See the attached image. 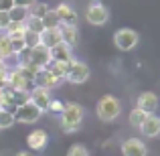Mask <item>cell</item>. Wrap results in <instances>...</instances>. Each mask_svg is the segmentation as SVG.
Listing matches in <instances>:
<instances>
[{
    "instance_id": "cell-1",
    "label": "cell",
    "mask_w": 160,
    "mask_h": 156,
    "mask_svg": "<svg viewBox=\"0 0 160 156\" xmlns=\"http://www.w3.org/2000/svg\"><path fill=\"white\" fill-rule=\"evenodd\" d=\"M83 108L79 103H65L63 105V112H61V130L67 134H73L81 128V122H83Z\"/></svg>"
},
{
    "instance_id": "cell-2",
    "label": "cell",
    "mask_w": 160,
    "mask_h": 156,
    "mask_svg": "<svg viewBox=\"0 0 160 156\" xmlns=\"http://www.w3.org/2000/svg\"><path fill=\"white\" fill-rule=\"evenodd\" d=\"M95 112H98V118L102 122H113L122 113V103L113 95H103L95 105Z\"/></svg>"
},
{
    "instance_id": "cell-3",
    "label": "cell",
    "mask_w": 160,
    "mask_h": 156,
    "mask_svg": "<svg viewBox=\"0 0 160 156\" xmlns=\"http://www.w3.org/2000/svg\"><path fill=\"white\" fill-rule=\"evenodd\" d=\"M41 116H43V112H41L31 99H28L27 103L16 105V112H14V120L20 122V124H35V122L41 120Z\"/></svg>"
},
{
    "instance_id": "cell-4",
    "label": "cell",
    "mask_w": 160,
    "mask_h": 156,
    "mask_svg": "<svg viewBox=\"0 0 160 156\" xmlns=\"http://www.w3.org/2000/svg\"><path fill=\"white\" fill-rule=\"evenodd\" d=\"M138 41H140V37H138V33L134 28H120L113 35V43H116V47L120 51H132L138 45Z\"/></svg>"
},
{
    "instance_id": "cell-5",
    "label": "cell",
    "mask_w": 160,
    "mask_h": 156,
    "mask_svg": "<svg viewBox=\"0 0 160 156\" xmlns=\"http://www.w3.org/2000/svg\"><path fill=\"white\" fill-rule=\"evenodd\" d=\"M89 73H91L89 67H87L83 61H75V59H71L65 79L71 81V83H85L87 79H89Z\"/></svg>"
},
{
    "instance_id": "cell-6",
    "label": "cell",
    "mask_w": 160,
    "mask_h": 156,
    "mask_svg": "<svg viewBox=\"0 0 160 156\" xmlns=\"http://www.w3.org/2000/svg\"><path fill=\"white\" fill-rule=\"evenodd\" d=\"M85 18L89 24H95V27H102V24L108 23L109 18V10L103 6L102 2H91L85 10Z\"/></svg>"
},
{
    "instance_id": "cell-7",
    "label": "cell",
    "mask_w": 160,
    "mask_h": 156,
    "mask_svg": "<svg viewBox=\"0 0 160 156\" xmlns=\"http://www.w3.org/2000/svg\"><path fill=\"white\" fill-rule=\"evenodd\" d=\"M136 108L146 113H154L158 109V95L154 91H142L136 98Z\"/></svg>"
},
{
    "instance_id": "cell-8",
    "label": "cell",
    "mask_w": 160,
    "mask_h": 156,
    "mask_svg": "<svg viewBox=\"0 0 160 156\" xmlns=\"http://www.w3.org/2000/svg\"><path fill=\"white\" fill-rule=\"evenodd\" d=\"M122 154L124 156H146L148 148L140 138H128L122 142Z\"/></svg>"
},
{
    "instance_id": "cell-9",
    "label": "cell",
    "mask_w": 160,
    "mask_h": 156,
    "mask_svg": "<svg viewBox=\"0 0 160 156\" xmlns=\"http://www.w3.org/2000/svg\"><path fill=\"white\" fill-rule=\"evenodd\" d=\"M49 91H51V89H45V87L35 85L31 91H28V99H31V102L35 103L37 108L41 109V112H47V105H49V102L53 99Z\"/></svg>"
},
{
    "instance_id": "cell-10",
    "label": "cell",
    "mask_w": 160,
    "mask_h": 156,
    "mask_svg": "<svg viewBox=\"0 0 160 156\" xmlns=\"http://www.w3.org/2000/svg\"><path fill=\"white\" fill-rule=\"evenodd\" d=\"M31 63H32V65H37L39 69L49 67V63H51V51L39 43L37 47L31 49Z\"/></svg>"
},
{
    "instance_id": "cell-11",
    "label": "cell",
    "mask_w": 160,
    "mask_h": 156,
    "mask_svg": "<svg viewBox=\"0 0 160 156\" xmlns=\"http://www.w3.org/2000/svg\"><path fill=\"white\" fill-rule=\"evenodd\" d=\"M55 14H57L61 27L63 24H65V27H77V12H75L69 4H59V6L55 8Z\"/></svg>"
},
{
    "instance_id": "cell-12",
    "label": "cell",
    "mask_w": 160,
    "mask_h": 156,
    "mask_svg": "<svg viewBox=\"0 0 160 156\" xmlns=\"http://www.w3.org/2000/svg\"><path fill=\"white\" fill-rule=\"evenodd\" d=\"M142 134L146 138H156L160 134V116H154V113H148V118L144 120V124L140 126Z\"/></svg>"
},
{
    "instance_id": "cell-13",
    "label": "cell",
    "mask_w": 160,
    "mask_h": 156,
    "mask_svg": "<svg viewBox=\"0 0 160 156\" xmlns=\"http://www.w3.org/2000/svg\"><path fill=\"white\" fill-rule=\"evenodd\" d=\"M35 85H39V87H45V89H53V87H57L59 85V81L53 77V73L45 67V69H39L37 71V75H35Z\"/></svg>"
},
{
    "instance_id": "cell-14",
    "label": "cell",
    "mask_w": 160,
    "mask_h": 156,
    "mask_svg": "<svg viewBox=\"0 0 160 156\" xmlns=\"http://www.w3.org/2000/svg\"><path fill=\"white\" fill-rule=\"evenodd\" d=\"M47 142H49V136L45 130H32L27 138V144L31 150H43L47 146Z\"/></svg>"
},
{
    "instance_id": "cell-15",
    "label": "cell",
    "mask_w": 160,
    "mask_h": 156,
    "mask_svg": "<svg viewBox=\"0 0 160 156\" xmlns=\"http://www.w3.org/2000/svg\"><path fill=\"white\" fill-rule=\"evenodd\" d=\"M39 39H41V45H43V47L53 49L55 45L61 43V27L59 28H45L39 35Z\"/></svg>"
},
{
    "instance_id": "cell-16",
    "label": "cell",
    "mask_w": 160,
    "mask_h": 156,
    "mask_svg": "<svg viewBox=\"0 0 160 156\" xmlns=\"http://www.w3.org/2000/svg\"><path fill=\"white\" fill-rule=\"evenodd\" d=\"M51 51V61H71V47L69 45H65L61 41L59 45H55L53 49H49Z\"/></svg>"
},
{
    "instance_id": "cell-17",
    "label": "cell",
    "mask_w": 160,
    "mask_h": 156,
    "mask_svg": "<svg viewBox=\"0 0 160 156\" xmlns=\"http://www.w3.org/2000/svg\"><path fill=\"white\" fill-rule=\"evenodd\" d=\"M6 85H10L12 89H28V81L18 73V69L10 71L8 69V75H6Z\"/></svg>"
},
{
    "instance_id": "cell-18",
    "label": "cell",
    "mask_w": 160,
    "mask_h": 156,
    "mask_svg": "<svg viewBox=\"0 0 160 156\" xmlns=\"http://www.w3.org/2000/svg\"><path fill=\"white\" fill-rule=\"evenodd\" d=\"M47 69L51 71L53 77L61 83L63 79H65V75H67V69H69V61H51Z\"/></svg>"
},
{
    "instance_id": "cell-19",
    "label": "cell",
    "mask_w": 160,
    "mask_h": 156,
    "mask_svg": "<svg viewBox=\"0 0 160 156\" xmlns=\"http://www.w3.org/2000/svg\"><path fill=\"white\" fill-rule=\"evenodd\" d=\"M61 41L73 49L75 45H77V41H79L77 27H65V24H63V27H61Z\"/></svg>"
},
{
    "instance_id": "cell-20",
    "label": "cell",
    "mask_w": 160,
    "mask_h": 156,
    "mask_svg": "<svg viewBox=\"0 0 160 156\" xmlns=\"http://www.w3.org/2000/svg\"><path fill=\"white\" fill-rule=\"evenodd\" d=\"M8 16H10V23H24L28 16V8L20 6V4H14V6L8 10Z\"/></svg>"
},
{
    "instance_id": "cell-21",
    "label": "cell",
    "mask_w": 160,
    "mask_h": 156,
    "mask_svg": "<svg viewBox=\"0 0 160 156\" xmlns=\"http://www.w3.org/2000/svg\"><path fill=\"white\" fill-rule=\"evenodd\" d=\"M24 27H27L28 33H37V35H41V33L45 31V24H43V18L41 16H27V20H24Z\"/></svg>"
},
{
    "instance_id": "cell-22",
    "label": "cell",
    "mask_w": 160,
    "mask_h": 156,
    "mask_svg": "<svg viewBox=\"0 0 160 156\" xmlns=\"http://www.w3.org/2000/svg\"><path fill=\"white\" fill-rule=\"evenodd\" d=\"M24 33H27L24 23H10L8 28L4 31V35H6L8 39H20V37H24Z\"/></svg>"
},
{
    "instance_id": "cell-23",
    "label": "cell",
    "mask_w": 160,
    "mask_h": 156,
    "mask_svg": "<svg viewBox=\"0 0 160 156\" xmlns=\"http://www.w3.org/2000/svg\"><path fill=\"white\" fill-rule=\"evenodd\" d=\"M16 69H18V73L22 75V77L27 79L28 83H32V81H35L37 71H39V67H37V65H32V63H28V65H20V67H16Z\"/></svg>"
},
{
    "instance_id": "cell-24",
    "label": "cell",
    "mask_w": 160,
    "mask_h": 156,
    "mask_svg": "<svg viewBox=\"0 0 160 156\" xmlns=\"http://www.w3.org/2000/svg\"><path fill=\"white\" fill-rule=\"evenodd\" d=\"M148 118V113L146 112H142V109H138V108H134L132 112H130V124L134 126V128H138L140 130V126L144 124V120Z\"/></svg>"
},
{
    "instance_id": "cell-25",
    "label": "cell",
    "mask_w": 160,
    "mask_h": 156,
    "mask_svg": "<svg viewBox=\"0 0 160 156\" xmlns=\"http://www.w3.org/2000/svg\"><path fill=\"white\" fill-rule=\"evenodd\" d=\"M0 57H2V59L14 57V53H12V47H10V39H8L4 33H0Z\"/></svg>"
},
{
    "instance_id": "cell-26",
    "label": "cell",
    "mask_w": 160,
    "mask_h": 156,
    "mask_svg": "<svg viewBox=\"0 0 160 156\" xmlns=\"http://www.w3.org/2000/svg\"><path fill=\"white\" fill-rule=\"evenodd\" d=\"M41 18H43L45 28H59V27H61V23H59V18H57V14H55V10H51V8H49V10L45 12Z\"/></svg>"
},
{
    "instance_id": "cell-27",
    "label": "cell",
    "mask_w": 160,
    "mask_h": 156,
    "mask_svg": "<svg viewBox=\"0 0 160 156\" xmlns=\"http://www.w3.org/2000/svg\"><path fill=\"white\" fill-rule=\"evenodd\" d=\"M16 124L14 120V113L12 112H6V109H0V130H8Z\"/></svg>"
},
{
    "instance_id": "cell-28",
    "label": "cell",
    "mask_w": 160,
    "mask_h": 156,
    "mask_svg": "<svg viewBox=\"0 0 160 156\" xmlns=\"http://www.w3.org/2000/svg\"><path fill=\"white\" fill-rule=\"evenodd\" d=\"M47 10H49L47 4H43V2H32L31 6H28V14L31 16H43Z\"/></svg>"
},
{
    "instance_id": "cell-29",
    "label": "cell",
    "mask_w": 160,
    "mask_h": 156,
    "mask_svg": "<svg viewBox=\"0 0 160 156\" xmlns=\"http://www.w3.org/2000/svg\"><path fill=\"white\" fill-rule=\"evenodd\" d=\"M14 57H16V65H28L31 63V49H22V51H18V53H14Z\"/></svg>"
},
{
    "instance_id": "cell-30",
    "label": "cell",
    "mask_w": 160,
    "mask_h": 156,
    "mask_svg": "<svg viewBox=\"0 0 160 156\" xmlns=\"http://www.w3.org/2000/svg\"><path fill=\"white\" fill-rule=\"evenodd\" d=\"M67 156H89V150L83 144H73L69 150H67Z\"/></svg>"
},
{
    "instance_id": "cell-31",
    "label": "cell",
    "mask_w": 160,
    "mask_h": 156,
    "mask_svg": "<svg viewBox=\"0 0 160 156\" xmlns=\"http://www.w3.org/2000/svg\"><path fill=\"white\" fill-rule=\"evenodd\" d=\"M12 98H14V103H16V105L27 103V102H28V89H14Z\"/></svg>"
},
{
    "instance_id": "cell-32",
    "label": "cell",
    "mask_w": 160,
    "mask_h": 156,
    "mask_svg": "<svg viewBox=\"0 0 160 156\" xmlns=\"http://www.w3.org/2000/svg\"><path fill=\"white\" fill-rule=\"evenodd\" d=\"M24 43H27V47L28 49H32V47H37V45L41 43V39H39V35L37 33H24Z\"/></svg>"
},
{
    "instance_id": "cell-33",
    "label": "cell",
    "mask_w": 160,
    "mask_h": 156,
    "mask_svg": "<svg viewBox=\"0 0 160 156\" xmlns=\"http://www.w3.org/2000/svg\"><path fill=\"white\" fill-rule=\"evenodd\" d=\"M10 47H12V53H18V51H22V49H27L24 37H20V39H10Z\"/></svg>"
},
{
    "instance_id": "cell-34",
    "label": "cell",
    "mask_w": 160,
    "mask_h": 156,
    "mask_svg": "<svg viewBox=\"0 0 160 156\" xmlns=\"http://www.w3.org/2000/svg\"><path fill=\"white\" fill-rule=\"evenodd\" d=\"M63 105H65V103L57 102V99H51V102H49V105H47V112H49V113H61V112H63Z\"/></svg>"
},
{
    "instance_id": "cell-35",
    "label": "cell",
    "mask_w": 160,
    "mask_h": 156,
    "mask_svg": "<svg viewBox=\"0 0 160 156\" xmlns=\"http://www.w3.org/2000/svg\"><path fill=\"white\" fill-rule=\"evenodd\" d=\"M8 24H10V16H8V12H0V31H6Z\"/></svg>"
},
{
    "instance_id": "cell-36",
    "label": "cell",
    "mask_w": 160,
    "mask_h": 156,
    "mask_svg": "<svg viewBox=\"0 0 160 156\" xmlns=\"http://www.w3.org/2000/svg\"><path fill=\"white\" fill-rule=\"evenodd\" d=\"M6 75H8V67L4 65V61H0V85L6 83Z\"/></svg>"
},
{
    "instance_id": "cell-37",
    "label": "cell",
    "mask_w": 160,
    "mask_h": 156,
    "mask_svg": "<svg viewBox=\"0 0 160 156\" xmlns=\"http://www.w3.org/2000/svg\"><path fill=\"white\" fill-rule=\"evenodd\" d=\"M14 6V0H0V12H8Z\"/></svg>"
},
{
    "instance_id": "cell-38",
    "label": "cell",
    "mask_w": 160,
    "mask_h": 156,
    "mask_svg": "<svg viewBox=\"0 0 160 156\" xmlns=\"http://www.w3.org/2000/svg\"><path fill=\"white\" fill-rule=\"evenodd\" d=\"M32 2H35V0H14V4H20V6H27V8L31 6Z\"/></svg>"
},
{
    "instance_id": "cell-39",
    "label": "cell",
    "mask_w": 160,
    "mask_h": 156,
    "mask_svg": "<svg viewBox=\"0 0 160 156\" xmlns=\"http://www.w3.org/2000/svg\"><path fill=\"white\" fill-rule=\"evenodd\" d=\"M14 156H35V154H31L28 150H20V152H16Z\"/></svg>"
},
{
    "instance_id": "cell-40",
    "label": "cell",
    "mask_w": 160,
    "mask_h": 156,
    "mask_svg": "<svg viewBox=\"0 0 160 156\" xmlns=\"http://www.w3.org/2000/svg\"><path fill=\"white\" fill-rule=\"evenodd\" d=\"M0 95H2V85H0Z\"/></svg>"
},
{
    "instance_id": "cell-41",
    "label": "cell",
    "mask_w": 160,
    "mask_h": 156,
    "mask_svg": "<svg viewBox=\"0 0 160 156\" xmlns=\"http://www.w3.org/2000/svg\"><path fill=\"white\" fill-rule=\"evenodd\" d=\"M0 61H4V59H2V57H0Z\"/></svg>"
},
{
    "instance_id": "cell-42",
    "label": "cell",
    "mask_w": 160,
    "mask_h": 156,
    "mask_svg": "<svg viewBox=\"0 0 160 156\" xmlns=\"http://www.w3.org/2000/svg\"><path fill=\"white\" fill-rule=\"evenodd\" d=\"M0 109H2V105H0Z\"/></svg>"
}]
</instances>
